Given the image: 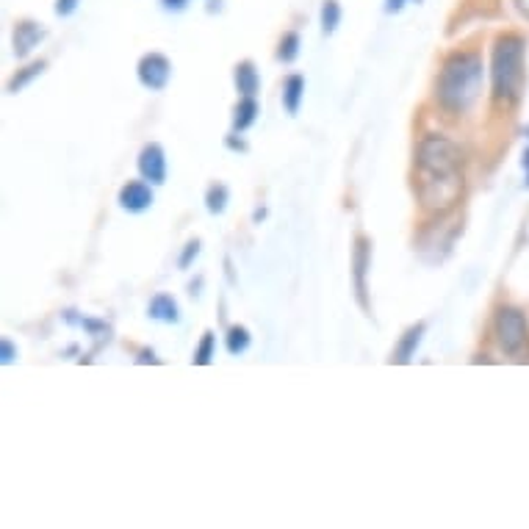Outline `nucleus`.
<instances>
[{
	"instance_id": "22",
	"label": "nucleus",
	"mask_w": 529,
	"mask_h": 529,
	"mask_svg": "<svg viewBox=\"0 0 529 529\" xmlns=\"http://www.w3.org/2000/svg\"><path fill=\"white\" fill-rule=\"evenodd\" d=\"M14 358H17V350H14V344L9 342V338H4V342H0V363H4V366H9V363H14Z\"/></svg>"
},
{
	"instance_id": "23",
	"label": "nucleus",
	"mask_w": 529,
	"mask_h": 529,
	"mask_svg": "<svg viewBox=\"0 0 529 529\" xmlns=\"http://www.w3.org/2000/svg\"><path fill=\"white\" fill-rule=\"evenodd\" d=\"M78 4H81V0H56V14L59 17H69V14H75Z\"/></svg>"
},
{
	"instance_id": "25",
	"label": "nucleus",
	"mask_w": 529,
	"mask_h": 529,
	"mask_svg": "<svg viewBox=\"0 0 529 529\" xmlns=\"http://www.w3.org/2000/svg\"><path fill=\"white\" fill-rule=\"evenodd\" d=\"M407 4V0H386V12L394 14V12H402V6Z\"/></svg>"
},
{
	"instance_id": "17",
	"label": "nucleus",
	"mask_w": 529,
	"mask_h": 529,
	"mask_svg": "<svg viewBox=\"0 0 529 529\" xmlns=\"http://www.w3.org/2000/svg\"><path fill=\"white\" fill-rule=\"evenodd\" d=\"M250 344H252V335H250V330H247L244 324H233V327L228 330V335H224V347H228L231 355L247 352Z\"/></svg>"
},
{
	"instance_id": "20",
	"label": "nucleus",
	"mask_w": 529,
	"mask_h": 529,
	"mask_svg": "<svg viewBox=\"0 0 529 529\" xmlns=\"http://www.w3.org/2000/svg\"><path fill=\"white\" fill-rule=\"evenodd\" d=\"M214 350H216V335L208 330V333H203V338H200V344H197V350H195L192 363H197V366H208V363L214 360Z\"/></svg>"
},
{
	"instance_id": "10",
	"label": "nucleus",
	"mask_w": 529,
	"mask_h": 529,
	"mask_svg": "<svg viewBox=\"0 0 529 529\" xmlns=\"http://www.w3.org/2000/svg\"><path fill=\"white\" fill-rule=\"evenodd\" d=\"M424 333H427V324H424V322L410 324V327L402 333V338H399V344H397V350H394V355H391V363H399V366L410 363V360L415 358V350H419Z\"/></svg>"
},
{
	"instance_id": "9",
	"label": "nucleus",
	"mask_w": 529,
	"mask_h": 529,
	"mask_svg": "<svg viewBox=\"0 0 529 529\" xmlns=\"http://www.w3.org/2000/svg\"><path fill=\"white\" fill-rule=\"evenodd\" d=\"M45 40V28L33 20H23L14 25V56L17 59H28L33 53V48Z\"/></svg>"
},
{
	"instance_id": "28",
	"label": "nucleus",
	"mask_w": 529,
	"mask_h": 529,
	"mask_svg": "<svg viewBox=\"0 0 529 529\" xmlns=\"http://www.w3.org/2000/svg\"><path fill=\"white\" fill-rule=\"evenodd\" d=\"M515 6H518V12H521V14H526V17H529V0H515Z\"/></svg>"
},
{
	"instance_id": "8",
	"label": "nucleus",
	"mask_w": 529,
	"mask_h": 529,
	"mask_svg": "<svg viewBox=\"0 0 529 529\" xmlns=\"http://www.w3.org/2000/svg\"><path fill=\"white\" fill-rule=\"evenodd\" d=\"M120 205L128 214H141L153 205V188H150L147 180H128L120 188Z\"/></svg>"
},
{
	"instance_id": "16",
	"label": "nucleus",
	"mask_w": 529,
	"mask_h": 529,
	"mask_svg": "<svg viewBox=\"0 0 529 529\" xmlns=\"http://www.w3.org/2000/svg\"><path fill=\"white\" fill-rule=\"evenodd\" d=\"M228 200H231V192H228V186H224V183H211L208 186V192H205L208 214H214V216L224 214V208H228Z\"/></svg>"
},
{
	"instance_id": "11",
	"label": "nucleus",
	"mask_w": 529,
	"mask_h": 529,
	"mask_svg": "<svg viewBox=\"0 0 529 529\" xmlns=\"http://www.w3.org/2000/svg\"><path fill=\"white\" fill-rule=\"evenodd\" d=\"M233 81H236V89L242 97H255L258 89H260V75L255 69L252 61H239L236 69H233Z\"/></svg>"
},
{
	"instance_id": "15",
	"label": "nucleus",
	"mask_w": 529,
	"mask_h": 529,
	"mask_svg": "<svg viewBox=\"0 0 529 529\" xmlns=\"http://www.w3.org/2000/svg\"><path fill=\"white\" fill-rule=\"evenodd\" d=\"M48 69V61H33V64H28V67H23V69H17V75L14 78L6 84V92L9 95H17V92H23L33 78H40V75Z\"/></svg>"
},
{
	"instance_id": "2",
	"label": "nucleus",
	"mask_w": 529,
	"mask_h": 529,
	"mask_svg": "<svg viewBox=\"0 0 529 529\" xmlns=\"http://www.w3.org/2000/svg\"><path fill=\"white\" fill-rule=\"evenodd\" d=\"M485 67L479 53L474 50H458L446 56L441 64L438 81H435V100L451 117H463L477 105L482 95Z\"/></svg>"
},
{
	"instance_id": "6",
	"label": "nucleus",
	"mask_w": 529,
	"mask_h": 529,
	"mask_svg": "<svg viewBox=\"0 0 529 529\" xmlns=\"http://www.w3.org/2000/svg\"><path fill=\"white\" fill-rule=\"evenodd\" d=\"M369 269H371V239L358 236L352 250V280H355V296L363 311H369V283H366Z\"/></svg>"
},
{
	"instance_id": "5",
	"label": "nucleus",
	"mask_w": 529,
	"mask_h": 529,
	"mask_svg": "<svg viewBox=\"0 0 529 529\" xmlns=\"http://www.w3.org/2000/svg\"><path fill=\"white\" fill-rule=\"evenodd\" d=\"M136 72H139L141 87H147L150 92H161V89H167V84L172 78V64L164 53H144L139 59Z\"/></svg>"
},
{
	"instance_id": "1",
	"label": "nucleus",
	"mask_w": 529,
	"mask_h": 529,
	"mask_svg": "<svg viewBox=\"0 0 529 529\" xmlns=\"http://www.w3.org/2000/svg\"><path fill=\"white\" fill-rule=\"evenodd\" d=\"M463 164L466 156L461 144H455L449 136L443 133L422 136L419 147H415V180H413L422 211L433 216H443L458 208L466 188Z\"/></svg>"
},
{
	"instance_id": "12",
	"label": "nucleus",
	"mask_w": 529,
	"mask_h": 529,
	"mask_svg": "<svg viewBox=\"0 0 529 529\" xmlns=\"http://www.w3.org/2000/svg\"><path fill=\"white\" fill-rule=\"evenodd\" d=\"M147 314H150V319H159V322H167V324L180 322V308L169 294H156L153 299H150Z\"/></svg>"
},
{
	"instance_id": "21",
	"label": "nucleus",
	"mask_w": 529,
	"mask_h": 529,
	"mask_svg": "<svg viewBox=\"0 0 529 529\" xmlns=\"http://www.w3.org/2000/svg\"><path fill=\"white\" fill-rule=\"evenodd\" d=\"M200 247H203L200 239H192V242H188V244L183 247V255L178 258V267H180V269H188V267H192V260L200 255Z\"/></svg>"
},
{
	"instance_id": "24",
	"label": "nucleus",
	"mask_w": 529,
	"mask_h": 529,
	"mask_svg": "<svg viewBox=\"0 0 529 529\" xmlns=\"http://www.w3.org/2000/svg\"><path fill=\"white\" fill-rule=\"evenodd\" d=\"M136 363H161L153 352H150V350H141L139 352V358H136Z\"/></svg>"
},
{
	"instance_id": "26",
	"label": "nucleus",
	"mask_w": 529,
	"mask_h": 529,
	"mask_svg": "<svg viewBox=\"0 0 529 529\" xmlns=\"http://www.w3.org/2000/svg\"><path fill=\"white\" fill-rule=\"evenodd\" d=\"M228 147H231V150H242V153H244V150H247V141H244V139H236V136H228Z\"/></svg>"
},
{
	"instance_id": "7",
	"label": "nucleus",
	"mask_w": 529,
	"mask_h": 529,
	"mask_svg": "<svg viewBox=\"0 0 529 529\" xmlns=\"http://www.w3.org/2000/svg\"><path fill=\"white\" fill-rule=\"evenodd\" d=\"M139 175L147 180V183H153V186H161L167 180V153H164V147L159 141H147L141 147V153H139Z\"/></svg>"
},
{
	"instance_id": "19",
	"label": "nucleus",
	"mask_w": 529,
	"mask_h": 529,
	"mask_svg": "<svg viewBox=\"0 0 529 529\" xmlns=\"http://www.w3.org/2000/svg\"><path fill=\"white\" fill-rule=\"evenodd\" d=\"M296 56H299V33L288 31V33H283V40L278 45V61L291 64Z\"/></svg>"
},
{
	"instance_id": "3",
	"label": "nucleus",
	"mask_w": 529,
	"mask_h": 529,
	"mask_svg": "<svg viewBox=\"0 0 529 529\" xmlns=\"http://www.w3.org/2000/svg\"><path fill=\"white\" fill-rule=\"evenodd\" d=\"M526 87V42L518 33H502L490 50V97L494 105H515Z\"/></svg>"
},
{
	"instance_id": "27",
	"label": "nucleus",
	"mask_w": 529,
	"mask_h": 529,
	"mask_svg": "<svg viewBox=\"0 0 529 529\" xmlns=\"http://www.w3.org/2000/svg\"><path fill=\"white\" fill-rule=\"evenodd\" d=\"M161 4H164L167 9H175V12H180V9L188 4V0H161Z\"/></svg>"
},
{
	"instance_id": "13",
	"label": "nucleus",
	"mask_w": 529,
	"mask_h": 529,
	"mask_svg": "<svg viewBox=\"0 0 529 529\" xmlns=\"http://www.w3.org/2000/svg\"><path fill=\"white\" fill-rule=\"evenodd\" d=\"M302 97H306V78H302V75H288L286 84H283V105H286V111L291 117L299 111Z\"/></svg>"
},
{
	"instance_id": "18",
	"label": "nucleus",
	"mask_w": 529,
	"mask_h": 529,
	"mask_svg": "<svg viewBox=\"0 0 529 529\" xmlns=\"http://www.w3.org/2000/svg\"><path fill=\"white\" fill-rule=\"evenodd\" d=\"M338 23H342V6H338V0H324L322 4V33L330 36Z\"/></svg>"
},
{
	"instance_id": "14",
	"label": "nucleus",
	"mask_w": 529,
	"mask_h": 529,
	"mask_svg": "<svg viewBox=\"0 0 529 529\" xmlns=\"http://www.w3.org/2000/svg\"><path fill=\"white\" fill-rule=\"evenodd\" d=\"M258 114H260V108H258L255 97H242V103L233 111V131L236 133H244L258 120Z\"/></svg>"
},
{
	"instance_id": "29",
	"label": "nucleus",
	"mask_w": 529,
	"mask_h": 529,
	"mask_svg": "<svg viewBox=\"0 0 529 529\" xmlns=\"http://www.w3.org/2000/svg\"><path fill=\"white\" fill-rule=\"evenodd\" d=\"M524 169L529 172V147H526V153H524Z\"/></svg>"
},
{
	"instance_id": "4",
	"label": "nucleus",
	"mask_w": 529,
	"mask_h": 529,
	"mask_svg": "<svg viewBox=\"0 0 529 529\" xmlns=\"http://www.w3.org/2000/svg\"><path fill=\"white\" fill-rule=\"evenodd\" d=\"M494 335L497 344L505 355H521L529 342V324L526 314L515 306H502L494 316Z\"/></svg>"
}]
</instances>
